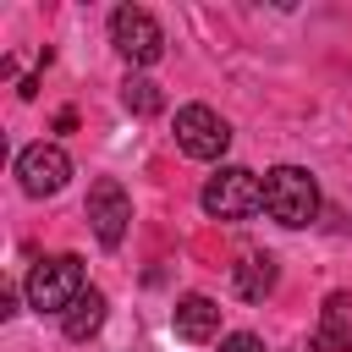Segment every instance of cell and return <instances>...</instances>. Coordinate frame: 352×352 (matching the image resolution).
Instances as JSON below:
<instances>
[{
  "label": "cell",
  "instance_id": "obj_1",
  "mask_svg": "<svg viewBox=\"0 0 352 352\" xmlns=\"http://www.w3.org/2000/svg\"><path fill=\"white\" fill-rule=\"evenodd\" d=\"M264 209H270V220L286 226V231L314 226V214H319V182H314V170H302V165H275V170L264 176Z\"/></svg>",
  "mask_w": 352,
  "mask_h": 352
},
{
  "label": "cell",
  "instance_id": "obj_2",
  "mask_svg": "<svg viewBox=\"0 0 352 352\" xmlns=\"http://www.w3.org/2000/svg\"><path fill=\"white\" fill-rule=\"evenodd\" d=\"M28 302L38 314H66L82 292H88V275H82V258L77 253H55V258H38L28 270Z\"/></svg>",
  "mask_w": 352,
  "mask_h": 352
},
{
  "label": "cell",
  "instance_id": "obj_3",
  "mask_svg": "<svg viewBox=\"0 0 352 352\" xmlns=\"http://www.w3.org/2000/svg\"><path fill=\"white\" fill-rule=\"evenodd\" d=\"M198 204H204V214H214V220H248V214L264 209V182H258L248 165H226V170H214V176L204 182Z\"/></svg>",
  "mask_w": 352,
  "mask_h": 352
},
{
  "label": "cell",
  "instance_id": "obj_4",
  "mask_svg": "<svg viewBox=\"0 0 352 352\" xmlns=\"http://www.w3.org/2000/svg\"><path fill=\"white\" fill-rule=\"evenodd\" d=\"M110 44H116L121 60H132V66H154V60L165 55V33H160L154 11H143V6H116V11H110Z\"/></svg>",
  "mask_w": 352,
  "mask_h": 352
},
{
  "label": "cell",
  "instance_id": "obj_5",
  "mask_svg": "<svg viewBox=\"0 0 352 352\" xmlns=\"http://www.w3.org/2000/svg\"><path fill=\"white\" fill-rule=\"evenodd\" d=\"M176 148H182L187 160H220V154L231 148L226 116L209 110V104H182V110H176Z\"/></svg>",
  "mask_w": 352,
  "mask_h": 352
},
{
  "label": "cell",
  "instance_id": "obj_6",
  "mask_svg": "<svg viewBox=\"0 0 352 352\" xmlns=\"http://www.w3.org/2000/svg\"><path fill=\"white\" fill-rule=\"evenodd\" d=\"M16 182H22L28 198H50V192H60V187L72 182V160H66V148H60V143H28V148L16 154Z\"/></svg>",
  "mask_w": 352,
  "mask_h": 352
},
{
  "label": "cell",
  "instance_id": "obj_7",
  "mask_svg": "<svg viewBox=\"0 0 352 352\" xmlns=\"http://www.w3.org/2000/svg\"><path fill=\"white\" fill-rule=\"evenodd\" d=\"M88 226H94V236L104 248H121V236L132 226V198H126V187L116 176H99L88 187Z\"/></svg>",
  "mask_w": 352,
  "mask_h": 352
},
{
  "label": "cell",
  "instance_id": "obj_8",
  "mask_svg": "<svg viewBox=\"0 0 352 352\" xmlns=\"http://www.w3.org/2000/svg\"><path fill=\"white\" fill-rule=\"evenodd\" d=\"M170 324H176V336H182V341H209V336L220 330V302H214V297H204V292H187V297H176Z\"/></svg>",
  "mask_w": 352,
  "mask_h": 352
},
{
  "label": "cell",
  "instance_id": "obj_9",
  "mask_svg": "<svg viewBox=\"0 0 352 352\" xmlns=\"http://www.w3.org/2000/svg\"><path fill=\"white\" fill-rule=\"evenodd\" d=\"M352 297L346 292H330L324 297V319L314 330V352H352Z\"/></svg>",
  "mask_w": 352,
  "mask_h": 352
},
{
  "label": "cell",
  "instance_id": "obj_10",
  "mask_svg": "<svg viewBox=\"0 0 352 352\" xmlns=\"http://www.w3.org/2000/svg\"><path fill=\"white\" fill-rule=\"evenodd\" d=\"M231 292H236L242 302H264V297L275 292V258H270V253H248V258L231 270Z\"/></svg>",
  "mask_w": 352,
  "mask_h": 352
},
{
  "label": "cell",
  "instance_id": "obj_11",
  "mask_svg": "<svg viewBox=\"0 0 352 352\" xmlns=\"http://www.w3.org/2000/svg\"><path fill=\"white\" fill-rule=\"evenodd\" d=\"M104 308H110V302H104V292H94V286H88V292L60 314L66 341H88V336H99V330H104Z\"/></svg>",
  "mask_w": 352,
  "mask_h": 352
},
{
  "label": "cell",
  "instance_id": "obj_12",
  "mask_svg": "<svg viewBox=\"0 0 352 352\" xmlns=\"http://www.w3.org/2000/svg\"><path fill=\"white\" fill-rule=\"evenodd\" d=\"M121 104H126L132 116H160V110H165V94H160V82H148V77L132 72V77L121 82Z\"/></svg>",
  "mask_w": 352,
  "mask_h": 352
},
{
  "label": "cell",
  "instance_id": "obj_13",
  "mask_svg": "<svg viewBox=\"0 0 352 352\" xmlns=\"http://www.w3.org/2000/svg\"><path fill=\"white\" fill-rule=\"evenodd\" d=\"M220 352H264V341H258L253 330H236V336H226V341H220Z\"/></svg>",
  "mask_w": 352,
  "mask_h": 352
}]
</instances>
